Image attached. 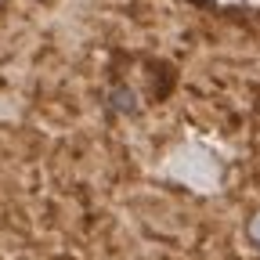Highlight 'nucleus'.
<instances>
[{"instance_id": "f257e3e1", "label": "nucleus", "mask_w": 260, "mask_h": 260, "mask_svg": "<svg viewBox=\"0 0 260 260\" xmlns=\"http://www.w3.org/2000/svg\"><path fill=\"white\" fill-rule=\"evenodd\" d=\"M177 73L170 61L145 51H119L109 61V105L119 112H145L167 102Z\"/></svg>"}, {"instance_id": "f03ea898", "label": "nucleus", "mask_w": 260, "mask_h": 260, "mask_svg": "<svg viewBox=\"0 0 260 260\" xmlns=\"http://www.w3.org/2000/svg\"><path fill=\"white\" fill-rule=\"evenodd\" d=\"M246 235H249V242H253V246H260V213H253V217H249Z\"/></svg>"}]
</instances>
